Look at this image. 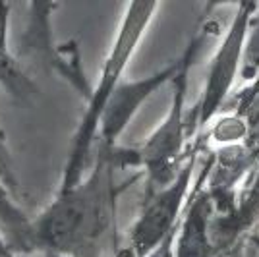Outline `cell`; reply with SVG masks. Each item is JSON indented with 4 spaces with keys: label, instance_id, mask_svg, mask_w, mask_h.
I'll list each match as a JSON object with an SVG mask.
<instances>
[{
    "label": "cell",
    "instance_id": "cell-13",
    "mask_svg": "<svg viewBox=\"0 0 259 257\" xmlns=\"http://www.w3.org/2000/svg\"><path fill=\"white\" fill-rule=\"evenodd\" d=\"M0 182L4 184V188L12 193V197H20L22 195V186L18 180V174H16V164H14V157H12V151L8 147V138H6V132L0 124Z\"/></svg>",
    "mask_w": 259,
    "mask_h": 257
},
{
    "label": "cell",
    "instance_id": "cell-15",
    "mask_svg": "<svg viewBox=\"0 0 259 257\" xmlns=\"http://www.w3.org/2000/svg\"><path fill=\"white\" fill-rule=\"evenodd\" d=\"M45 257H68V255H58V253H45Z\"/></svg>",
    "mask_w": 259,
    "mask_h": 257
},
{
    "label": "cell",
    "instance_id": "cell-8",
    "mask_svg": "<svg viewBox=\"0 0 259 257\" xmlns=\"http://www.w3.org/2000/svg\"><path fill=\"white\" fill-rule=\"evenodd\" d=\"M259 221V166L251 182L246 186L240 197H236V203L232 213L227 217H213L211 219V238L215 251L221 253L223 246H230L236 238L248 232L251 226Z\"/></svg>",
    "mask_w": 259,
    "mask_h": 257
},
{
    "label": "cell",
    "instance_id": "cell-3",
    "mask_svg": "<svg viewBox=\"0 0 259 257\" xmlns=\"http://www.w3.org/2000/svg\"><path fill=\"white\" fill-rule=\"evenodd\" d=\"M201 33H197L192 43L186 47L182 56L178 58V72L172 77V101L168 112L161 124L155 128L151 136L145 140V143L138 149L140 157V166L147 172V180L151 190L162 188L176 176V172L180 170L182 162L186 157V141L192 126L188 124L186 118V99H188V75L190 68L194 64V58L199 53L201 47ZM188 155V153H186Z\"/></svg>",
    "mask_w": 259,
    "mask_h": 257
},
{
    "label": "cell",
    "instance_id": "cell-5",
    "mask_svg": "<svg viewBox=\"0 0 259 257\" xmlns=\"http://www.w3.org/2000/svg\"><path fill=\"white\" fill-rule=\"evenodd\" d=\"M253 8L255 4L251 2H244L238 6L223 41L217 47L215 54L211 58L205 87L195 107L194 116L195 128L199 134L207 132V126L221 112V108L227 105V99L230 97V91L236 83V77L242 72V54H244L248 23Z\"/></svg>",
    "mask_w": 259,
    "mask_h": 257
},
{
    "label": "cell",
    "instance_id": "cell-14",
    "mask_svg": "<svg viewBox=\"0 0 259 257\" xmlns=\"http://www.w3.org/2000/svg\"><path fill=\"white\" fill-rule=\"evenodd\" d=\"M0 257H16L10 249H8V246H6V242H4L2 234H0Z\"/></svg>",
    "mask_w": 259,
    "mask_h": 257
},
{
    "label": "cell",
    "instance_id": "cell-12",
    "mask_svg": "<svg viewBox=\"0 0 259 257\" xmlns=\"http://www.w3.org/2000/svg\"><path fill=\"white\" fill-rule=\"evenodd\" d=\"M259 74V4L251 12L248 23V35L242 54V72L240 75L244 79H255Z\"/></svg>",
    "mask_w": 259,
    "mask_h": 257
},
{
    "label": "cell",
    "instance_id": "cell-6",
    "mask_svg": "<svg viewBox=\"0 0 259 257\" xmlns=\"http://www.w3.org/2000/svg\"><path fill=\"white\" fill-rule=\"evenodd\" d=\"M178 72V60L164 66L162 70L155 72L153 75L132 79V81H120L112 95L108 99L107 107L101 114L97 132V143L103 147H116V140L122 136V132L128 128L132 118L138 114L140 107L149 97L162 87L170 83L172 77Z\"/></svg>",
    "mask_w": 259,
    "mask_h": 257
},
{
    "label": "cell",
    "instance_id": "cell-4",
    "mask_svg": "<svg viewBox=\"0 0 259 257\" xmlns=\"http://www.w3.org/2000/svg\"><path fill=\"white\" fill-rule=\"evenodd\" d=\"M203 141L205 136L197 134L176 176L166 186L149 190L140 217L130 230L128 249L136 257H147L162 242L174 236L186 197H190V186L194 180L195 164L199 159Z\"/></svg>",
    "mask_w": 259,
    "mask_h": 257
},
{
    "label": "cell",
    "instance_id": "cell-2",
    "mask_svg": "<svg viewBox=\"0 0 259 257\" xmlns=\"http://www.w3.org/2000/svg\"><path fill=\"white\" fill-rule=\"evenodd\" d=\"M157 8H159L157 2H132L126 8V14H124L118 33H116V39H114L112 49L103 64L97 85L89 91V97L85 99V112L79 120V126L74 134L70 151H68V161H66L64 172H62L60 190H68V188L76 186L85 176L89 153L97 141L101 114L107 107L112 91L122 81V74L128 66L130 58L138 51V45L143 39L149 23L153 22Z\"/></svg>",
    "mask_w": 259,
    "mask_h": 257
},
{
    "label": "cell",
    "instance_id": "cell-10",
    "mask_svg": "<svg viewBox=\"0 0 259 257\" xmlns=\"http://www.w3.org/2000/svg\"><path fill=\"white\" fill-rule=\"evenodd\" d=\"M0 234L14 255L37 251L31 221L20 209V205L16 203V199L2 182H0Z\"/></svg>",
    "mask_w": 259,
    "mask_h": 257
},
{
    "label": "cell",
    "instance_id": "cell-1",
    "mask_svg": "<svg viewBox=\"0 0 259 257\" xmlns=\"http://www.w3.org/2000/svg\"><path fill=\"white\" fill-rule=\"evenodd\" d=\"M116 164L108 147L99 145L95 166L33 219L35 249L68 257H101L116 217Z\"/></svg>",
    "mask_w": 259,
    "mask_h": 257
},
{
    "label": "cell",
    "instance_id": "cell-7",
    "mask_svg": "<svg viewBox=\"0 0 259 257\" xmlns=\"http://www.w3.org/2000/svg\"><path fill=\"white\" fill-rule=\"evenodd\" d=\"M213 164V155L197 176L195 190L190 193V201L184 211L182 223L176 228V246L172 247V257H215V246L211 238V213L213 205L205 193V180Z\"/></svg>",
    "mask_w": 259,
    "mask_h": 257
},
{
    "label": "cell",
    "instance_id": "cell-11",
    "mask_svg": "<svg viewBox=\"0 0 259 257\" xmlns=\"http://www.w3.org/2000/svg\"><path fill=\"white\" fill-rule=\"evenodd\" d=\"M8 14L10 4L0 2V83L14 97L25 99L35 91L29 74L16 60V54L8 47Z\"/></svg>",
    "mask_w": 259,
    "mask_h": 257
},
{
    "label": "cell",
    "instance_id": "cell-9",
    "mask_svg": "<svg viewBox=\"0 0 259 257\" xmlns=\"http://www.w3.org/2000/svg\"><path fill=\"white\" fill-rule=\"evenodd\" d=\"M53 8L54 4L51 2H33L29 6L31 10L29 27L23 37L20 56H16V60L20 62L23 70H25V64H41L45 68L58 66L60 54H58V49L53 47V37H51V10Z\"/></svg>",
    "mask_w": 259,
    "mask_h": 257
}]
</instances>
